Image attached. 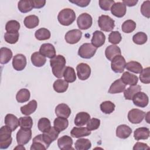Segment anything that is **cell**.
Wrapping results in <instances>:
<instances>
[{
	"label": "cell",
	"mask_w": 150,
	"mask_h": 150,
	"mask_svg": "<svg viewBox=\"0 0 150 150\" xmlns=\"http://www.w3.org/2000/svg\"><path fill=\"white\" fill-rule=\"evenodd\" d=\"M66 59L62 55L58 54L50 60V64L54 76L59 79L63 76L66 69Z\"/></svg>",
	"instance_id": "cell-1"
},
{
	"label": "cell",
	"mask_w": 150,
	"mask_h": 150,
	"mask_svg": "<svg viewBox=\"0 0 150 150\" xmlns=\"http://www.w3.org/2000/svg\"><path fill=\"white\" fill-rule=\"evenodd\" d=\"M76 16V13L73 9L70 8H64L59 12L57 19L61 25L69 26L75 21Z\"/></svg>",
	"instance_id": "cell-2"
},
{
	"label": "cell",
	"mask_w": 150,
	"mask_h": 150,
	"mask_svg": "<svg viewBox=\"0 0 150 150\" xmlns=\"http://www.w3.org/2000/svg\"><path fill=\"white\" fill-rule=\"evenodd\" d=\"M12 130L6 125L0 128V148L5 149L8 148L12 143Z\"/></svg>",
	"instance_id": "cell-3"
},
{
	"label": "cell",
	"mask_w": 150,
	"mask_h": 150,
	"mask_svg": "<svg viewBox=\"0 0 150 150\" xmlns=\"http://www.w3.org/2000/svg\"><path fill=\"white\" fill-rule=\"evenodd\" d=\"M98 25L101 30L111 32L114 28L115 21L109 16L103 15L98 18Z\"/></svg>",
	"instance_id": "cell-4"
},
{
	"label": "cell",
	"mask_w": 150,
	"mask_h": 150,
	"mask_svg": "<svg viewBox=\"0 0 150 150\" xmlns=\"http://www.w3.org/2000/svg\"><path fill=\"white\" fill-rule=\"evenodd\" d=\"M97 48L92 44L85 43L80 46L78 50V54L83 59H90L95 54Z\"/></svg>",
	"instance_id": "cell-5"
},
{
	"label": "cell",
	"mask_w": 150,
	"mask_h": 150,
	"mask_svg": "<svg viewBox=\"0 0 150 150\" xmlns=\"http://www.w3.org/2000/svg\"><path fill=\"white\" fill-rule=\"evenodd\" d=\"M125 65L126 62L124 57L122 55H118L112 59L111 67L115 73H121L124 71Z\"/></svg>",
	"instance_id": "cell-6"
},
{
	"label": "cell",
	"mask_w": 150,
	"mask_h": 150,
	"mask_svg": "<svg viewBox=\"0 0 150 150\" xmlns=\"http://www.w3.org/2000/svg\"><path fill=\"white\" fill-rule=\"evenodd\" d=\"M31 138V129L21 128L16 134V141L19 145H25L28 144Z\"/></svg>",
	"instance_id": "cell-7"
},
{
	"label": "cell",
	"mask_w": 150,
	"mask_h": 150,
	"mask_svg": "<svg viewBox=\"0 0 150 150\" xmlns=\"http://www.w3.org/2000/svg\"><path fill=\"white\" fill-rule=\"evenodd\" d=\"M77 23L79 29L86 30L90 28L93 23V19L90 15L87 13H83L77 19Z\"/></svg>",
	"instance_id": "cell-8"
},
{
	"label": "cell",
	"mask_w": 150,
	"mask_h": 150,
	"mask_svg": "<svg viewBox=\"0 0 150 150\" xmlns=\"http://www.w3.org/2000/svg\"><path fill=\"white\" fill-rule=\"evenodd\" d=\"M145 114V112L139 109L133 108L128 112V119L132 124H139L142 121Z\"/></svg>",
	"instance_id": "cell-9"
},
{
	"label": "cell",
	"mask_w": 150,
	"mask_h": 150,
	"mask_svg": "<svg viewBox=\"0 0 150 150\" xmlns=\"http://www.w3.org/2000/svg\"><path fill=\"white\" fill-rule=\"evenodd\" d=\"M132 100L135 105L141 108L146 107L149 103V98L148 96L145 93L141 91L137 93L133 96Z\"/></svg>",
	"instance_id": "cell-10"
},
{
	"label": "cell",
	"mask_w": 150,
	"mask_h": 150,
	"mask_svg": "<svg viewBox=\"0 0 150 150\" xmlns=\"http://www.w3.org/2000/svg\"><path fill=\"white\" fill-rule=\"evenodd\" d=\"M77 74L79 79L81 80H86L89 78L91 74V68L86 63H81L76 67Z\"/></svg>",
	"instance_id": "cell-11"
},
{
	"label": "cell",
	"mask_w": 150,
	"mask_h": 150,
	"mask_svg": "<svg viewBox=\"0 0 150 150\" xmlns=\"http://www.w3.org/2000/svg\"><path fill=\"white\" fill-rule=\"evenodd\" d=\"M46 141L45 140L43 134H39L33 138L32 144L30 146V150L37 149H46L49 147Z\"/></svg>",
	"instance_id": "cell-12"
},
{
	"label": "cell",
	"mask_w": 150,
	"mask_h": 150,
	"mask_svg": "<svg viewBox=\"0 0 150 150\" xmlns=\"http://www.w3.org/2000/svg\"><path fill=\"white\" fill-rule=\"evenodd\" d=\"M82 36V32L79 29H72L65 35V40L67 43L75 44L80 41Z\"/></svg>",
	"instance_id": "cell-13"
},
{
	"label": "cell",
	"mask_w": 150,
	"mask_h": 150,
	"mask_svg": "<svg viewBox=\"0 0 150 150\" xmlns=\"http://www.w3.org/2000/svg\"><path fill=\"white\" fill-rule=\"evenodd\" d=\"M26 63V58L22 54H17L13 57L12 66L16 71L23 70L25 68Z\"/></svg>",
	"instance_id": "cell-14"
},
{
	"label": "cell",
	"mask_w": 150,
	"mask_h": 150,
	"mask_svg": "<svg viewBox=\"0 0 150 150\" xmlns=\"http://www.w3.org/2000/svg\"><path fill=\"white\" fill-rule=\"evenodd\" d=\"M110 10L111 13L117 18L123 17L127 11L126 6L122 2H120L114 3L111 7Z\"/></svg>",
	"instance_id": "cell-15"
},
{
	"label": "cell",
	"mask_w": 150,
	"mask_h": 150,
	"mask_svg": "<svg viewBox=\"0 0 150 150\" xmlns=\"http://www.w3.org/2000/svg\"><path fill=\"white\" fill-rule=\"evenodd\" d=\"M39 53L50 59H52L56 56V50L54 46L50 43H43L40 46Z\"/></svg>",
	"instance_id": "cell-16"
},
{
	"label": "cell",
	"mask_w": 150,
	"mask_h": 150,
	"mask_svg": "<svg viewBox=\"0 0 150 150\" xmlns=\"http://www.w3.org/2000/svg\"><path fill=\"white\" fill-rule=\"evenodd\" d=\"M105 41V35L100 30H96L93 34L91 40V44L96 47L98 48L103 46Z\"/></svg>",
	"instance_id": "cell-17"
},
{
	"label": "cell",
	"mask_w": 150,
	"mask_h": 150,
	"mask_svg": "<svg viewBox=\"0 0 150 150\" xmlns=\"http://www.w3.org/2000/svg\"><path fill=\"white\" fill-rule=\"evenodd\" d=\"M59 133L60 132L57 131L53 126L51 127L50 129L47 131L43 132V136L47 144L50 145L52 142H53L57 138Z\"/></svg>",
	"instance_id": "cell-18"
},
{
	"label": "cell",
	"mask_w": 150,
	"mask_h": 150,
	"mask_svg": "<svg viewBox=\"0 0 150 150\" xmlns=\"http://www.w3.org/2000/svg\"><path fill=\"white\" fill-rule=\"evenodd\" d=\"M73 145L72 138L68 135H64L57 140V145L62 150H69L73 149L71 146Z\"/></svg>",
	"instance_id": "cell-19"
},
{
	"label": "cell",
	"mask_w": 150,
	"mask_h": 150,
	"mask_svg": "<svg viewBox=\"0 0 150 150\" xmlns=\"http://www.w3.org/2000/svg\"><path fill=\"white\" fill-rule=\"evenodd\" d=\"M55 114L57 117L67 118L71 114V110L67 104L61 103L56 107Z\"/></svg>",
	"instance_id": "cell-20"
},
{
	"label": "cell",
	"mask_w": 150,
	"mask_h": 150,
	"mask_svg": "<svg viewBox=\"0 0 150 150\" xmlns=\"http://www.w3.org/2000/svg\"><path fill=\"white\" fill-rule=\"evenodd\" d=\"M125 84L122 82L121 79L114 81L110 86L108 93L110 94H116L123 92L125 89Z\"/></svg>",
	"instance_id": "cell-21"
},
{
	"label": "cell",
	"mask_w": 150,
	"mask_h": 150,
	"mask_svg": "<svg viewBox=\"0 0 150 150\" xmlns=\"http://www.w3.org/2000/svg\"><path fill=\"white\" fill-rule=\"evenodd\" d=\"M132 133V129L125 124H122L117 127L116 129V135L121 139H126Z\"/></svg>",
	"instance_id": "cell-22"
},
{
	"label": "cell",
	"mask_w": 150,
	"mask_h": 150,
	"mask_svg": "<svg viewBox=\"0 0 150 150\" xmlns=\"http://www.w3.org/2000/svg\"><path fill=\"white\" fill-rule=\"evenodd\" d=\"M121 79L125 85L135 86L138 83V78L137 76L128 72H124L121 77Z\"/></svg>",
	"instance_id": "cell-23"
},
{
	"label": "cell",
	"mask_w": 150,
	"mask_h": 150,
	"mask_svg": "<svg viewBox=\"0 0 150 150\" xmlns=\"http://www.w3.org/2000/svg\"><path fill=\"white\" fill-rule=\"evenodd\" d=\"M5 124L12 131H15L19 125V120L15 115L12 114H6L5 117Z\"/></svg>",
	"instance_id": "cell-24"
},
{
	"label": "cell",
	"mask_w": 150,
	"mask_h": 150,
	"mask_svg": "<svg viewBox=\"0 0 150 150\" xmlns=\"http://www.w3.org/2000/svg\"><path fill=\"white\" fill-rule=\"evenodd\" d=\"M121 52L120 48L116 45H110L105 49V55L106 58L111 61L112 59L118 55H121Z\"/></svg>",
	"instance_id": "cell-25"
},
{
	"label": "cell",
	"mask_w": 150,
	"mask_h": 150,
	"mask_svg": "<svg viewBox=\"0 0 150 150\" xmlns=\"http://www.w3.org/2000/svg\"><path fill=\"white\" fill-rule=\"evenodd\" d=\"M90 119V115L86 112H80L77 113L74 118V124L76 126L82 127Z\"/></svg>",
	"instance_id": "cell-26"
},
{
	"label": "cell",
	"mask_w": 150,
	"mask_h": 150,
	"mask_svg": "<svg viewBox=\"0 0 150 150\" xmlns=\"http://www.w3.org/2000/svg\"><path fill=\"white\" fill-rule=\"evenodd\" d=\"M31 62L33 66L40 67L46 63V59L44 56L39 53V52H36L31 55Z\"/></svg>",
	"instance_id": "cell-27"
},
{
	"label": "cell",
	"mask_w": 150,
	"mask_h": 150,
	"mask_svg": "<svg viewBox=\"0 0 150 150\" xmlns=\"http://www.w3.org/2000/svg\"><path fill=\"white\" fill-rule=\"evenodd\" d=\"M149 137V129L146 127H140L134 132V137L135 140L146 139Z\"/></svg>",
	"instance_id": "cell-28"
},
{
	"label": "cell",
	"mask_w": 150,
	"mask_h": 150,
	"mask_svg": "<svg viewBox=\"0 0 150 150\" xmlns=\"http://www.w3.org/2000/svg\"><path fill=\"white\" fill-rule=\"evenodd\" d=\"M91 134V131L84 127H74L70 131V135L74 138L87 137Z\"/></svg>",
	"instance_id": "cell-29"
},
{
	"label": "cell",
	"mask_w": 150,
	"mask_h": 150,
	"mask_svg": "<svg viewBox=\"0 0 150 150\" xmlns=\"http://www.w3.org/2000/svg\"><path fill=\"white\" fill-rule=\"evenodd\" d=\"M37 108V102L35 100H32L28 103L26 105H25L21 107V111L22 114L25 115H29L33 113Z\"/></svg>",
	"instance_id": "cell-30"
},
{
	"label": "cell",
	"mask_w": 150,
	"mask_h": 150,
	"mask_svg": "<svg viewBox=\"0 0 150 150\" xmlns=\"http://www.w3.org/2000/svg\"><path fill=\"white\" fill-rule=\"evenodd\" d=\"M12 57V52L9 48L3 47L0 49V63L1 64L8 63Z\"/></svg>",
	"instance_id": "cell-31"
},
{
	"label": "cell",
	"mask_w": 150,
	"mask_h": 150,
	"mask_svg": "<svg viewBox=\"0 0 150 150\" xmlns=\"http://www.w3.org/2000/svg\"><path fill=\"white\" fill-rule=\"evenodd\" d=\"M54 127L60 132L66 129L69 125V121L66 118L57 117L53 122Z\"/></svg>",
	"instance_id": "cell-32"
},
{
	"label": "cell",
	"mask_w": 150,
	"mask_h": 150,
	"mask_svg": "<svg viewBox=\"0 0 150 150\" xmlns=\"http://www.w3.org/2000/svg\"><path fill=\"white\" fill-rule=\"evenodd\" d=\"M69 87L68 83L63 79H58L56 80L53 85V87L54 90L59 93H62L65 92Z\"/></svg>",
	"instance_id": "cell-33"
},
{
	"label": "cell",
	"mask_w": 150,
	"mask_h": 150,
	"mask_svg": "<svg viewBox=\"0 0 150 150\" xmlns=\"http://www.w3.org/2000/svg\"><path fill=\"white\" fill-rule=\"evenodd\" d=\"M39 18L35 15H29L26 16L23 21V23L25 26L28 29H33L36 28L39 25Z\"/></svg>",
	"instance_id": "cell-34"
},
{
	"label": "cell",
	"mask_w": 150,
	"mask_h": 150,
	"mask_svg": "<svg viewBox=\"0 0 150 150\" xmlns=\"http://www.w3.org/2000/svg\"><path fill=\"white\" fill-rule=\"evenodd\" d=\"M141 87L139 85L131 86L124 91V96L126 100H131L132 99L133 96L138 92L141 91Z\"/></svg>",
	"instance_id": "cell-35"
},
{
	"label": "cell",
	"mask_w": 150,
	"mask_h": 150,
	"mask_svg": "<svg viewBox=\"0 0 150 150\" xmlns=\"http://www.w3.org/2000/svg\"><path fill=\"white\" fill-rule=\"evenodd\" d=\"M18 8L22 13H27L33 8L32 0H21L18 2Z\"/></svg>",
	"instance_id": "cell-36"
},
{
	"label": "cell",
	"mask_w": 150,
	"mask_h": 150,
	"mask_svg": "<svg viewBox=\"0 0 150 150\" xmlns=\"http://www.w3.org/2000/svg\"><path fill=\"white\" fill-rule=\"evenodd\" d=\"M30 97V91L26 88H22L18 91L16 95V99L18 103H23L28 101Z\"/></svg>",
	"instance_id": "cell-37"
},
{
	"label": "cell",
	"mask_w": 150,
	"mask_h": 150,
	"mask_svg": "<svg viewBox=\"0 0 150 150\" xmlns=\"http://www.w3.org/2000/svg\"><path fill=\"white\" fill-rule=\"evenodd\" d=\"M75 149L77 150H87L91 146L90 141L86 138H80L75 142Z\"/></svg>",
	"instance_id": "cell-38"
},
{
	"label": "cell",
	"mask_w": 150,
	"mask_h": 150,
	"mask_svg": "<svg viewBox=\"0 0 150 150\" xmlns=\"http://www.w3.org/2000/svg\"><path fill=\"white\" fill-rule=\"evenodd\" d=\"M63 77L67 83L75 81L76 80V74L74 69L71 67H66L63 73Z\"/></svg>",
	"instance_id": "cell-39"
},
{
	"label": "cell",
	"mask_w": 150,
	"mask_h": 150,
	"mask_svg": "<svg viewBox=\"0 0 150 150\" xmlns=\"http://www.w3.org/2000/svg\"><path fill=\"white\" fill-rule=\"evenodd\" d=\"M125 68L127 70L136 74L140 73L143 69L141 63L136 61H131L126 63Z\"/></svg>",
	"instance_id": "cell-40"
},
{
	"label": "cell",
	"mask_w": 150,
	"mask_h": 150,
	"mask_svg": "<svg viewBox=\"0 0 150 150\" xmlns=\"http://www.w3.org/2000/svg\"><path fill=\"white\" fill-rule=\"evenodd\" d=\"M50 31L45 28H42L38 29L35 33V36L36 39L39 40H47L50 38Z\"/></svg>",
	"instance_id": "cell-41"
},
{
	"label": "cell",
	"mask_w": 150,
	"mask_h": 150,
	"mask_svg": "<svg viewBox=\"0 0 150 150\" xmlns=\"http://www.w3.org/2000/svg\"><path fill=\"white\" fill-rule=\"evenodd\" d=\"M115 104L110 101H105L100 104V109L101 111L106 114L112 113L115 110Z\"/></svg>",
	"instance_id": "cell-42"
},
{
	"label": "cell",
	"mask_w": 150,
	"mask_h": 150,
	"mask_svg": "<svg viewBox=\"0 0 150 150\" xmlns=\"http://www.w3.org/2000/svg\"><path fill=\"white\" fill-rule=\"evenodd\" d=\"M20 29V23L15 20H11L8 21L5 25V30L7 32L16 33Z\"/></svg>",
	"instance_id": "cell-43"
},
{
	"label": "cell",
	"mask_w": 150,
	"mask_h": 150,
	"mask_svg": "<svg viewBox=\"0 0 150 150\" xmlns=\"http://www.w3.org/2000/svg\"><path fill=\"white\" fill-rule=\"evenodd\" d=\"M136 28V23L131 19L125 21L122 25V30L126 33L132 32Z\"/></svg>",
	"instance_id": "cell-44"
},
{
	"label": "cell",
	"mask_w": 150,
	"mask_h": 150,
	"mask_svg": "<svg viewBox=\"0 0 150 150\" xmlns=\"http://www.w3.org/2000/svg\"><path fill=\"white\" fill-rule=\"evenodd\" d=\"M38 127L39 130L43 133L47 131L51 127L50 120L47 118H41L38 121Z\"/></svg>",
	"instance_id": "cell-45"
},
{
	"label": "cell",
	"mask_w": 150,
	"mask_h": 150,
	"mask_svg": "<svg viewBox=\"0 0 150 150\" xmlns=\"http://www.w3.org/2000/svg\"><path fill=\"white\" fill-rule=\"evenodd\" d=\"M148 38L145 33L142 32H139L135 34L132 37L133 42L137 45H143L147 41Z\"/></svg>",
	"instance_id": "cell-46"
},
{
	"label": "cell",
	"mask_w": 150,
	"mask_h": 150,
	"mask_svg": "<svg viewBox=\"0 0 150 150\" xmlns=\"http://www.w3.org/2000/svg\"><path fill=\"white\" fill-rule=\"evenodd\" d=\"M19 124L21 128L31 129L33 126L32 118L29 116L20 117L19 119Z\"/></svg>",
	"instance_id": "cell-47"
},
{
	"label": "cell",
	"mask_w": 150,
	"mask_h": 150,
	"mask_svg": "<svg viewBox=\"0 0 150 150\" xmlns=\"http://www.w3.org/2000/svg\"><path fill=\"white\" fill-rule=\"evenodd\" d=\"M19 37V34L18 32L16 33H10L6 32L4 35V39L6 42L10 44H15L16 43Z\"/></svg>",
	"instance_id": "cell-48"
},
{
	"label": "cell",
	"mask_w": 150,
	"mask_h": 150,
	"mask_svg": "<svg viewBox=\"0 0 150 150\" xmlns=\"http://www.w3.org/2000/svg\"><path fill=\"white\" fill-rule=\"evenodd\" d=\"M121 40L122 37L118 31H112L108 36V42L113 45L118 44Z\"/></svg>",
	"instance_id": "cell-49"
},
{
	"label": "cell",
	"mask_w": 150,
	"mask_h": 150,
	"mask_svg": "<svg viewBox=\"0 0 150 150\" xmlns=\"http://www.w3.org/2000/svg\"><path fill=\"white\" fill-rule=\"evenodd\" d=\"M139 79L142 83L149 84L150 83V68L149 67L142 69L140 73Z\"/></svg>",
	"instance_id": "cell-50"
},
{
	"label": "cell",
	"mask_w": 150,
	"mask_h": 150,
	"mask_svg": "<svg viewBox=\"0 0 150 150\" xmlns=\"http://www.w3.org/2000/svg\"><path fill=\"white\" fill-rule=\"evenodd\" d=\"M100 125V120L98 118H93L90 119L87 124V128L90 131H93L98 129Z\"/></svg>",
	"instance_id": "cell-51"
},
{
	"label": "cell",
	"mask_w": 150,
	"mask_h": 150,
	"mask_svg": "<svg viewBox=\"0 0 150 150\" xmlns=\"http://www.w3.org/2000/svg\"><path fill=\"white\" fill-rule=\"evenodd\" d=\"M141 12L143 16L147 18H150V1H146L143 2L141 6Z\"/></svg>",
	"instance_id": "cell-52"
},
{
	"label": "cell",
	"mask_w": 150,
	"mask_h": 150,
	"mask_svg": "<svg viewBox=\"0 0 150 150\" xmlns=\"http://www.w3.org/2000/svg\"><path fill=\"white\" fill-rule=\"evenodd\" d=\"M99 6L104 11H109L112 5L115 3L113 0H100Z\"/></svg>",
	"instance_id": "cell-53"
},
{
	"label": "cell",
	"mask_w": 150,
	"mask_h": 150,
	"mask_svg": "<svg viewBox=\"0 0 150 150\" xmlns=\"http://www.w3.org/2000/svg\"><path fill=\"white\" fill-rule=\"evenodd\" d=\"M69 2L80 7L84 8L87 6L89 5L90 0H70Z\"/></svg>",
	"instance_id": "cell-54"
},
{
	"label": "cell",
	"mask_w": 150,
	"mask_h": 150,
	"mask_svg": "<svg viewBox=\"0 0 150 150\" xmlns=\"http://www.w3.org/2000/svg\"><path fill=\"white\" fill-rule=\"evenodd\" d=\"M32 5L33 8L39 9L43 8L46 4V1L45 0H32Z\"/></svg>",
	"instance_id": "cell-55"
},
{
	"label": "cell",
	"mask_w": 150,
	"mask_h": 150,
	"mask_svg": "<svg viewBox=\"0 0 150 150\" xmlns=\"http://www.w3.org/2000/svg\"><path fill=\"white\" fill-rule=\"evenodd\" d=\"M149 147L146 144L143 143V142H137L134 147L133 149L134 150H139V149H149Z\"/></svg>",
	"instance_id": "cell-56"
},
{
	"label": "cell",
	"mask_w": 150,
	"mask_h": 150,
	"mask_svg": "<svg viewBox=\"0 0 150 150\" xmlns=\"http://www.w3.org/2000/svg\"><path fill=\"white\" fill-rule=\"evenodd\" d=\"M122 3L126 6H135L137 3H138V1L137 0H124L122 1Z\"/></svg>",
	"instance_id": "cell-57"
},
{
	"label": "cell",
	"mask_w": 150,
	"mask_h": 150,
	"mask_svg": "<svg viewBox=\"0 0 150 150\" xmlns=\"http://www.w3.org/2000/svg\"><path fill=\"white\" fill-rule=\"evenodd\" d=\"M15 149H21V150H25V147L23 146V145H18L17 146H16L15 148Z\"/></svg>",
	"instance_id": "cell-58"
}]
</instances>
